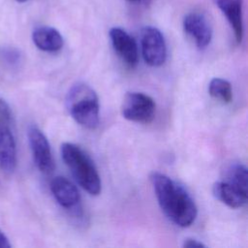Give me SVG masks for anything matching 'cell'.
Returning <instances> with one entry per match:
<instances>
[{"label": "cell", "mask_w": 248, "mask_h": 248, "mask_svg": "<svg viewBox=\"0 0 248 248\" xmlns=\"http://www.w3.org/2000/svg\"><path fill=\"white\" fill-rule=\"evenodd\" d=\"M150 181L165 215L179 227L191 226L196 220L198 208L187 190L168 175L158 171L150 174Z\"/></svg>", "instance_id": "1"}, {"label": "cell", "mask_w": 248, "mask_h": 248, "mask_svg": "<svg viewBox=\"0 0 248 248\" xmlns=\"http://www.w3.org/2000/svg\"><path fill=\"white\" fill-rule=\"evenodd\" d=\"M61 156L78 183L87 193L97 196L101 192V179L90 157L77 144L64 142Z\"/></svg>", "instance_id": "2"}, {"label": "cell", "mask_w": 248, "mask_h": 248, "mask_svg": "<svg viewBox=\"0 0 248 248\" xmlns=\"http://www.w3.org/2000/svg\"><path fill=\"white\" fill-rule=\"evenodd\" d=\"M69 113L77 123L87 128L95 129L99 124V99L88 84L78 82L73 85L66 97Z\"/></svg>", "instance_id": "3"}, {"label": "cell", "mask_w": 248, "mask_h": 248, "mask_svg": "<svg viewBox=\"0 0 248 248\" xmlns=\"http://www.w3.org/2000/svg\"><path fill=\"white\" fill-rule=\"evenodd\" d=\"M155 110L154 100L141 92H128L121 105L123 117L138 123H150L154 119Z\"/></svg>", "instance_id": "4"}, {"label": "cell", "mask_w": 248, "mask_h": 248, "mask_svg": "<svg viewBox=\"0 0 248 248\" xmlns=\"http://www.w3.org/2000/svg\"><path fill=\"white\" fill-rule=\"evenodd\" d=\"M141 53L145 63L151 67L163 65L167 57V46L163 34L153 26H146L140 36Z\"/></svg>", "instance_id": "5"}, {"label": "cell", "mask_w": 248, "mask_h": 248, "mask_svg": "<svg viewBox=\"0 0 248 248\" xmlns=\"http://www.w3.org/2000/svg\"><path fill=\"white\" fill-rule=\"evenodd\" d=\"M27 134L33 159L37 168L43 173H50L54 169V162L46 137L35 125L28 128Z\"/></svg>", "instance_id": "6"}, {"label": "cell", "mask_w": 248, "mask_h": 248, "mask_svg": "<svg viewBox=\"0 0 248 248\" xmlns=\"http://www.w3.org/2000/svg\"><path fill=\"white\" fill-rule=\"evenodd\" d=\"M109 37L112 46L122 61L133 68L138 64L139 51L136 41L125 30L113 27L109 30Z\"/></svg>", "instance_id": "7"}, {"label": "cell", "mask_w": 248, "mask_h": 248, "mask_svg": "<svg viewBox=\"0 0 248 248\" xmlns=\"http://www.w3.org/2000/svg\"><path fill=\"white\" fill-rule=\"evenodd\" d=\"M183 28L200 49H203L209 45L212 38V29L202 14L196 12L188 14L183 19Z\"/></svg>", "instance_id": "8"}, {"label": "cell", "mask_w": 248, "mask_h": 248, "mask_svg": "<svg viewBox=\"0 0 248 248\" xmlns=\"http://www.w3.org/2000/svg\"><path fill=\"white\" fill-rule=\"evenodd\" d=\"M16 162V144L11 122L0 118V168L6 172H13Z\"/></svg>", "instance_id": "9"}, {"label": "cell", "mask_w": 248, "mask_h": 248, "mask_svg": "<svg viewBox=\"0 0 248 248\" xmlns=\"http://www.w3.org/2000/svg\"><path fill=\"white\" fill-rule=\"evenodd\" d=\"M50 191L57 202L64 208L75 210L80 203L78 188L66 177L55 176L50 181Z\"/></svg>", "instance_id": "10"}, {"label": "cell", "mask_w": 248, "mask_h": 248, "mask_svg": "<svg viewBox=\"0 0 248 248\" xmlns=\"http://www.w3.org/2000/svg\"><path fill=\"white\" fill-rule=\"evenodd\" d=\"M212 193L217 200L232 208L242 207L247 202V190L226 179L215 182Z\"/></svg>", "instance_id": "11"}, {"label": "cell", "mask_w": 248, "mask_h": 248, "mask_svg": "<svg viewBox=\"0 0 248 248\" xmlns=\"http://www.w3.org/2000/svg\"><path fill=\"white\" fill-rule=\"evenodd\" d=\"M242 1L243 0H215L216 5L226 16L237 43L243 38L242 21Z\"/></svg>", "instance_id": "12"}, {"label": "cell", "mask_w": 248, "mask_h": 248, "mask_svg": "<svg viewBox=\"0 0 248 248\" xmlns=\"http://www.w3.org/2000/svg\"><path fill=\"white\" fill-rule=\"evenodd\" d=\"M32 39L35 46L46 52H55L62 48L63 38L53 27L40 26L33 31Z\"/></svg>", "instance_id": "13"}, {"label": "cell", "mask_w": 248, "mask_h": 248, "mask_svg": "<svg viewBox=\"0 0 248 248\" xmlns=\"http://www.w3.org/2000/svg\"><path fill=\"white\" fill-rule=\"evenodd\" d=\"M208 93L211 97L222 101L223 103H231L232 99V90L231 83L223 78H214L208 84Z\"/></svg>", "instance_id": "14"}, {"label": "cell", "mask_w": 248, "mask_h": 248, "mask_svg": "<svg viewBox=\"0 0 248 248\" xmlns=\"http://www.w3.org/2000/svg\"><path fill=\"white\" fill-rule=\"evenodd\" d=\"M226 180L247 190V169L240 163H233L226 170Z\"/></svg>", "instance_id": "15"}, {"label": "cell", "mask_w": 248, "mask_h": 248, "mask_svg": "<svg viewBox=\"0 0 248 248\" xmlns=\"http://www.w3.org/2000/svg\"><path fill=\"white\" fill-rule=\"evenodd\" d=\"M0 118L11 122L12 121V110L7 103V101L3 98H0Z\"/></svg>", "instance_id": "16"}, {"label": "cell", "mask_w": 248, "mask_h": 248, "mask_svg": "<svg viewBox=\"0 0 248 248\" xmlns=\"http://www.w3.org/2000/svg\"><path fill=\"white\" fill-rule=\"evenodd\" d=\"M183 247L187 248H202V247H206L205 244L201 242L198 239L195 238H186L183 242Z\"/></svg>", "instance_id": "17"}, {"label": "cell", "mask_w": 248, "mask_h": 248, "mask_svg": "<svg viewBox=\"0 0 248 248\" xmlns=\"http://www.w3.org/2000/svg\"><path fill=\"white\" fill-rule=\"evenodd\" d=\"M9 247H11V243L8 237L2 231H0V248H9Z\"/></svg>", "instance_id": "18"}, {"label": "cell", "mask_w": 248, "mask_h": 248, "mask_svg": "<svg viewBox=\"0 0 248 248\" xmlns=\"http://www.w3.org/2000/svg\"><path fill=\"white\" fill-rule=\"evenodd\" d=\"M16 1H18V2H25V1H27V0H16Z\"/></svg>", "instance_id": "19"}, {"label": "cell", "mask_w": 248, "mask_h": 248, "mask_svg": "<svg viewBox=\"0 0 248 248\" xmlns=\"http://www.w3.org/2000/svg\"><path fill=\"white\" fill-rule=\"evenodd\" d=\"M130 1H138V0H130Z\"/></svg>", "instance_id": "20"}]
</instances>
